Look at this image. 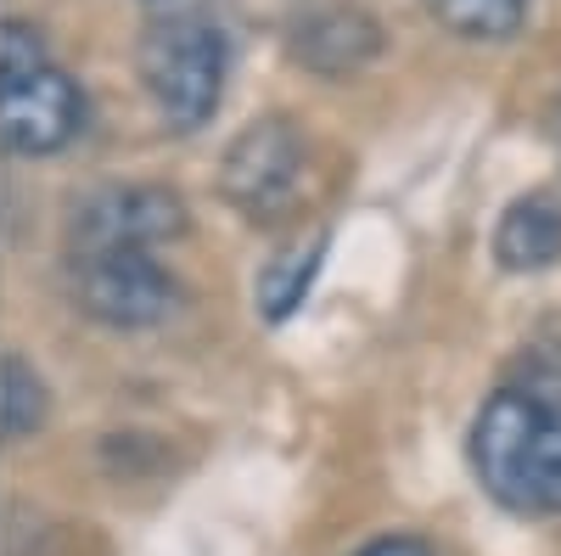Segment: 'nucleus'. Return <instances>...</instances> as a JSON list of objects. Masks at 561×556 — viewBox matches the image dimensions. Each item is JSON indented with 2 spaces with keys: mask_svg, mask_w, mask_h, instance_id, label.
I'll list each match as a JSON object with an SVG mask.
<instances>
[{
  "mask_svg": "<svg viewBox=\"0 0 561 556\" xmlns=\"http://www.w3.org/2000/svg\"><path fill=\"white\" fill-rule=\"evenodd\" d=\"M472 467L511 512H561V416L534 388H500L472 422Z\"/></svg>",
  "mask_w": 561,
  "mask_h": 556,
  "instance_id": "1",
  "label": "nucleus"
},
{
  "mask_svg": "<svg viewBox=\"0 0 561 556\" xmlns=\"http://www.w3.org/2000/svg\"><path fill=\"white\" fill-rule=\"evenodd\" d=\"M84 135V90L45 57L39 29L0 23V141L23 158L62 152Z\"/></svg>",
  "mask_w": 561,
  "mask_h": 556,
  "instance_id": "2",
  "label": "nucleus"
},
{
  "mask_svg": "<svg viewBox=\"0 0 561 556\" xmlns=\"http://www.w3.org/2000/svg\"><path fill=\"white\" fill-rule=\"evenodd\" d=\"M225 68H230L225 34L208 18L174 12L147 23V34H140V84H147L169 129H203L219 113Z\"/></svg>",
  "mask_w": 561,
  "mask_h": 556,
  "instance_id": "3",
  "label": "nucleus"
},
{
  "mask_svg": "<svg viewBox=\"0 0 561 556\" xmlns=\"http://www.w3.org/2000/svg\"><path fill=\"white\" fill-rule=\"evenodd\" d=\"M73 298L102 327L140 332L174 315L180 287L152 253H73Z\"/></svg>",
  "mask_w": 561,
  "mask_h": 556,
  "instance_id": "4",
  "label": "nucleus"
},
{
  "mask_svg": "<svg viewBox=\"0 0 561 556\" xmlns=\"http://www.w3.org/2000/svg\"><path fill=\"white\" fill-rule=\"evenodd\" d=\"M185 230V208L163 185H107L73 214V253H152Z\"/></svg>",
  "mask_w": 561,
  "mask_h": 556,
  "instance_id": "5",
  "label": "nucleus"
},
{
  "mask_svg": "<svg viewBox=\"0 0 561 556\" xmlns=\"http://www.w3.org/2000/svg\"><path fill=\"white\" fill-rule=\"evenodd\" d=\"M304 180V141L287 118H259L248 124L237 141L225 152V169H219V185L225 197L237 203L248 219H270L293 203Z\"/></svg>",
  "mask_w": 561,
  "mask_h": 556,
  "instance_id": "6",
  "label": "nucleus"
},
{
  "mask_svg": "<svg viewBox=\"0 0 561 556\" xmlns=\"http://www.w3.org/2000/svg\"><path fill=\"white\" fill-rule=\"evenodd\" d=\"M494 259L505 270H545L561 259V197L556 192H528L500 214L494 230Z\"/></svg>",
  "mask_w": 561,
  "mask_h": 556,
  "instance_id": "7",
  "label": "nucleus"
},
{
  "mask_svg": "<svg viewBox=\"0 0 561 556\" xmlns=\"http://www.w3.org/2000/svg\"><path fill=\"white\" fill-rule=\"evenodd\" d=\"M320 253H325V237L314 230V237L287 242V248H280V253L259 270L253 298H259V315H264V320H287V315L309 298L314 275H320Z\"/></svg>",
  "mask_w": 561,
  "mask_h": 556,
  "instance_id": "8",
  "label": "nucleus"
},
{
  "mask_svg": "<svg viewBox=\"0 0 561 556\" xmlns=\"http://www.w3.org/2000/svg\"><path fill=\"white\" fill-rule=\"evenodd\" d=\"M370 52H377V23L359 12H325L298 39V57L320 73H354Z\"/></svg>",
  "mask_w": 561,
  "mask_h": 556,
  "instance_id": "9",
  "label": "nucleus"
},
{
  "mask_svg": "<svg viewBox=\"0 0 561 556\" xmlns=\"http://www.w3.org/2000/svg\"><path fill=\"white\" fill-rule=\"evenodd\" d=\"M45 405H51V394H45L39 371L23 354H0V439H28L45 422Z\"/></svg>",
  "mask_w": 561,
  "mask_h": 556,
  "instance_id": "10",
  "label": "nucleus"
},
{
  "mask_svg": "<svg viewBox=\"0 0 561 556\" xmlns=\"http://www.w3.org/2000/svg\"><path fill=\"white\" fill-rule=\"evenodd\" d=\"M421 7L466 39H511L528 23V0H421Z\"/></svg>",
  "mask_w": 561,
  "mask_h": 556,
  "instance_id": "11",
  "label": "nucleus"
},
{
  "mask_svg": "<svg viewBox=\"0 0 561 556\" xmlns=\"http://www.w3.org/2000/svg\"><path fill=\"white\" fill-rule=\"evenodd\" d=\"M354 556H433V551L421 545L415 534H388V540H370V545L354 551Z\"/></svg>",
  "mask_w": 561,
  "mask_h": 556,
  "instance_id": "12",
  "label": "nucleus"
},
{
  "mask_svg": "<svg viewBox=\"0 0 561 556\" xmlns=\"http://www.w3.org/2000/svg\"><path fill=\"white\" fill-rule=\"evenodd\" d=\"M534 394H539V399H545V405L561 416V377H550V383H545V388H534Z\"/></svg>",
  "mask_w": 561,
  "mask_h": 556,
  "instance_id": "13",
  "label": "nucleus"
},
{
  "mask_svg": "<svg viewBox=\"0 0 561 556\" xmlns=\"http://www.w3.org/2000/svg\"><path fill=\"white\" fill-rule=\"evenodd\" d=\"M556 141H561V97H556Z\"/></svg>",
  "mask_w": 561,
  "mask_h": 556,
  "instance_id": "14",
  "label": "nucleus"
}]
</instances>
